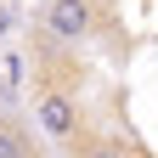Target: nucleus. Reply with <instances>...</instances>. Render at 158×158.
I'll list each match as a JSON object with an SVG mask.
<instances>
[{
  "instance_id": "7ed1b4c3",
  "label": "nucleus",
  "mask_w": 158,
  "mask_h": 158,
  "mask_svg": "<svg viewBox=\"0 0 158 158\" xmlns=\"http://www.w3.org/2000/svg\"><path fill=\"white\" fill-rule=\"evenodd\" d=\"M0 158H40L34 135L23 130V118H11V113H0Z\"/></svg>"
},
{
  "instance_id": "20e7f679",
  "label": "nucleus",
  "mask_w": 158,
  "mask_h": 158,
  "mask_svg": "<svg viewBox=\"0 0 158 158\" xmlns=\"http://www.w3.org/2000/svg\"><path fill=\"white\" fill-rule=\"evenodd\" d=\"M73 158H141V152H135L124 135H90L85 130V141L73 147Z\"/></svg>"
},
{
  "instance_id": "f257e3e1",
  "label": "nucleus",
  "mask_w": 158,
  "mask_h": 158,
  "mask_svg": "<svg viewBox=\"0 0 158 158\" xmlns=\"http://www.w3.org/2000/svg\"><path fill=\"white\" fill-rule=\"evenodd\" d=\"M34 118H40V135H45L51 147H68V152H73L79 141H85V107H79V96L56 90V85H45V90H40Z\"/></svg>"
},
{
  "instance_id": "f03ea898",
  "label": "nucleus",
  "mask_w": 158,
  "mask_h": 158,
  "mask_svg": "<svg viewBox=\"0 0 158 158\" xmlns=\"http://www.w3.org/2000/svg\"><path fill=\"white\" fill-rule=\"evenodd\" d=\"M40 34L51 45H85L96 34V0H45L40 6Z\"/></svg>"
}]
</instances>
